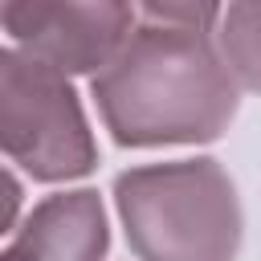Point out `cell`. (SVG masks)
<instances>
[{"instance_id":"7","label":"cell","mask_w":261,"mask_h":261,"mask_svg":"<svg viewBox=\"0 0 261 261\" xmlns=\"http://www.w3.org/2000/svg\"><path fill=\"white\" fill-rule=\"evenodd\" d=\"M139 8L155 24H175V29H212L220 20V0H139Z\"/></svg>"},{"instance_id":"6","label":"cell","mask_w":261,"mask_h":261,"mask_svg":"<svg viewBox=\"0 0 261 261\" xmlns=\"http://www.w3.org/2000/svg\"><path fill=\"white\" fill-rule=\"evenodd\" d=\"M216 45L241 90L261 94V0H228L220 12Z\"/></svg>"},{"instance_id":"4","label":"cell","mask_w":261,"mask_h":261,"mask_svg":"<svg viewBox=\"0 0 261 261\" xmlns=\"http://www.w3.org/2000/svg\"><path fill=\"white\" fill-rule=\"evenodd\" d=\"M4 33L65 73H98L135 33V8L130 0H4Z\"/></svg>"},{"instance_id":"1","label":"cell","mask_w":261,"mask_h":261,"mask_svg":"<svg viewBox=\"0 0 261 261\" xmlns=\"http://www.w3.org/2000/svg\"><path fill=\"white\" fill-rule=\"evenodd\" d=\"M94 106L118 147L212 143L241 106L220 45L204 29L143 24L126 45L90 73Z\"/></svg>"},{"instance_id":"8","label":"cell","mask_w":261,"mask_h":261,"mask_svg":"<svg viewBox=\"0 0 261 261\" xmlns=\"http://www.w3.org/2000/svg\"><path fill=\"white\" fill-rule=\"evenodd\" d=\"M16 208H20V184L8 171V220H4V232H16Z\"/></svg>"},{"instance_id":"3","label":"cell","mask_w":261,"mask_h":261,"mask_svg":"<svg viewBox=\"0 0 261 261\" xmlns=\"http://www.w3.org/2000/svg\"><path fill=\"white\" fill-rule=\"evenodd\" d=\"M0 143L8 163L37 184H69L98 163L69 73L16 45L0 53Z\"/></svg>"},{"instance_id":"5","label":"cell","mask_w":261,"mask_h":261,"mask_svg":"<svg viewBox=\"0 0 261 261\" xmlns=\"http://www.w3.org/2000/svg\"><path fill=\"white\" fill-rule=\"evenodd\" d=\"M110 249V228H106V208L94 188H73L45 196L0 261H106Z\"/></svg>"},{"instance_id":"2","label":"cell","mask_w":261,"mask_h":261,"mask_svg":"<svg viewBox=\"0 0 261 261\" xmlns=\"http://www.w3.org/2000/svg\"><path fill=\"white\" fill-rule=\"evenodd\" d=\"M114 208L139 261H237L241 253V196L208 155L118 171Z\"/></svg>"}]
</instances>
